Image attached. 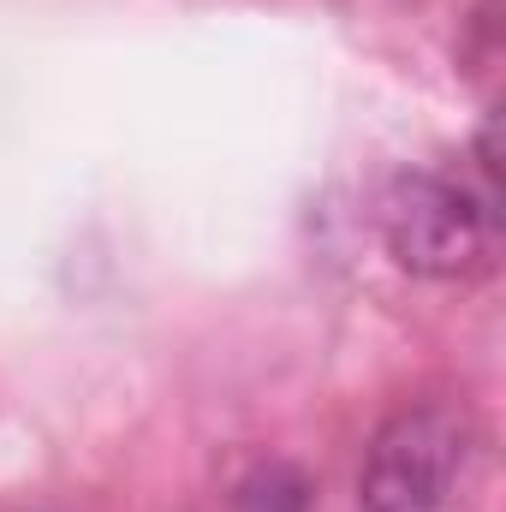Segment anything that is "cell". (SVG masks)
I'll use <instances>...</instances> for the list:
<instances>
[{
    "label": "cell",
    "mask_w": 506,
    "mask_h": 512,
    "mask_svg": "<svg viewBox=\"0 0 506 512\" xmlns=\"http://www.w3.org/2000/svg\"><path fill=\"white\" fill-rule=\"evenodd\" d=\"M471 417L453 405H405L376 429L364 471H358V512H447L471 465Z\"/></svg>",
    "instance_id": "obj_2"
},
{
    "label": "cell",
    "mask_w": 506,
    "mask_h": 512,
    "mask_svg": "<svg viewBox=\"0 0 506 512\" xmlns=\"http://www.w3.org/2000/svg\"><path fill=\"white\" fill-rule=\"evenodd\" d=\"M381 239L405 274L465 280L495 256V215L447 173H393L381 191Z\"/></svg>",
    "instance_id": "obj_1"
},
{
    "label": "cell",
    "mask_w": 506,
    "mask_h": 512,
    "mask_svg": "<svg viewBox=\"0 0 506 512\" xmlns=\"http://www.w3.org/2000/svg\"><path fill=\"white\" fill-rule=\"evenodd\" d=\"M239 512H310V477L298 465H256L239 483Z\"/></svg>",
    "instance_id": "obj_3"
}]
</instances>
